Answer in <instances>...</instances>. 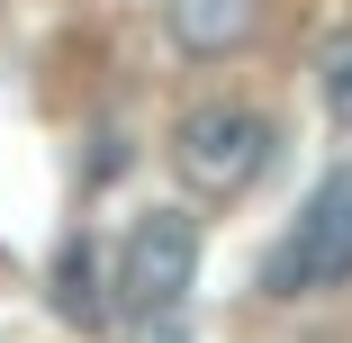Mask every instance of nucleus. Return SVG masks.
<instances>
[{"label":"nucleus","instance_id":"1","mask_svg":"<svg viewBox=\"0 0 352 343\" xmlns=\"http://www.w3.org/2000/svg\"><path fill=\"white\" fill-rule=\"evenodd\" d=\"M271 163V118L244 109V100H199L181 126H172V172L190 199H244Z\"/></svg>","mask_w":352,"mask_h":343},{"label":"nucleus","instance_id":"7","mask_svg":"<svg viewBox=\"0 0 352 343\" xmlns=\"http://www.w3.org/2000/svg\"><path fill=\"white\" fill-rule=\"evenodd\" d=\"M135 343H190V334H181V307H172V316H135Z\"/></svg>","mask_w":352,"mask_h":343},{"label":"nucleus","instance_id":"6","mask_svg":"<svg viewBox=\"0 0 352 343\" xmlns=\"http://www.w3.org/2000/svg\"><path fill=\"white\" fill-rule=\"evenodd\" d=\"M316 100H325V118L352 135V27H334V36L316 45Z\"/></svg>","mask_w":352,"mask_h":343},{"label":"nucleus","instance_id":"5","mask_svg":"<svg viewBox=\"0 0 352 343\" xmlns=\"http://www.w3.org/2000/svg\"><path fill=\"white\" fill-rule=\"evenodd\" d=\"M54 307L73 316V325H100L109 298H100V262H91V244H73V253L54 262Z\"/></svg>","mask_w":352,"mask_h":343},{"label":"nucleus","instance_id":"4","mask_svg":"<svg viewBox=\"0 0 352 343\" xmlns=\"http://www.w3.org/2000/svg\"><path fill=\"white\" fill-rule=\"evenodd\" d=\"M163 27L181 54L217 63V54H244L253 27H262V0H163Z\"/></svg>","mask_w":352,"mask_h":343},{"label":"nucleus","instance_id":"3","mask_svg":"<svg viewBox=\"0 0 352 343\" xmlns=\"http://www.w3.org/2000/svg\"><path fill=\"white\" fill-rule=\"evenodd\" d=\"M199 280V226L181 208H154V217H135L126 244H118V298L135 316H172Z\"/></svg>","mask_w":352,"mask_h":343},{"label":"nucleus","instance_id":"2","mask_svg":"<svg viewBox=\"0 0 352 343\" xmlns=\"http://www.w3.org/2000/svg\"><path fill=\"white\" fill-rule=\"evenodd\" d=\"M334 280H352V172H334L307 217L262 253V298H316Z\"/></svg>","mask_w":352,"mask_h":343}]
</instances>
